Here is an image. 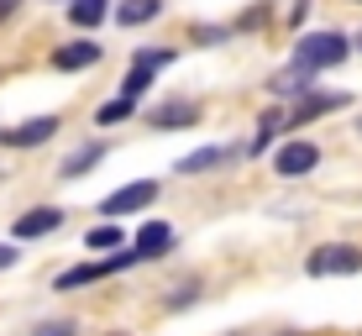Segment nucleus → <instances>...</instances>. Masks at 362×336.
I'll use <instances>...</instances> for the list:
<instances>
[{
  "label": "nucleus",
  "mask_w": 362,
  "mask_h": 336,
  "mask_svg": "<svg viewBox=\"0 0 362 336\" xmlns=\"http://www.w3.org/2000/svg\"><path fill=\"white\" fill-rule=\"evenodd\" d=\"M346 53H352V42H346L341 32H310V37L294 42V64L310 69V74H315V69H336Z\"/></svg>",
  "instance_id": "obj_1"
},
{
  "label": "nucleus",
  "mask_w": 362,
  "mask_h": 336,
  "mask_svg": "<svg viewBox=\"0 0 362 336\" xmlns=\"http://www.w3.org/2000/svg\"><path fill=\"white\" fill-rule=\"evenodd\" d=\"M305 268L315 279H352V273H362V253L352 242H331V247H315Z\"/></svg>",
  "instance_id": "obj_2"
},
{
  "label": "nucleus",
  "mask_w": 362,
  "mask_h": 336,
  "mask_svg": "<svg viewBox=\"0 0 362 336\" xmlns=\"http://www.w3.org/2000/svg\"><path fill=\"white\" fill-rule=\"evenodd\" d=\"M158 200V184L153 179H136V184H121V190H110L105 200H100V210H105L110 221H121V216H132V210H147Z\"/></svg>",
  "instance_id": "obj_3"
},
{
  "label": "nucleus",
  "mask_w": 362,
  "mask_h": 336,
  "mask_svg": "<svg viewBox=\"0 0 362 336\" xmlns=\"http://www.w3.org/2000/svg\"><path fill=\"white\" fill-rule=\"evenodd\" d=\"M315 163H320L315 142H284L279 153H273V173H279V179H305Z\"/></svg>",
  "instance_id": "obj_4"
},
{
  "label": "nucleus",
  "mask_w": 362,
  "mask_h": 336,
  "mask_svg": "<svg viewBox=\"0 0 362 336\" xmlns=\"http://www.w3.org/2000/svg\"><path fill=\"white\" fill-rule=\"evenodd\" d=\"M153 127L158 132H184V127H199V105L194 100H163L153 110Z\"/></svg>",
  "instance_id": "obj_5"
},
{
  "label": "nucleus",
  "mask_w": 362,
  "mask_h": 336,
  "mask_svg": "<svg viewBox=\"0 0 362 336\" xmlns=\"http://www.w3.org/2000/svg\"><path fill=\"white\" fill-rule=\"evenodd\" d=\"M58 226H64V210H58V205H37V210H27V216H16V236H21V242L47 236V231H58Z\"/></svg>",
  "instance_id": "obj_6"
},
{
  "label": "nucleus",
  "mask_w": 362,
  "mask_h": 336,
  "mask_svg": "<svg viewBox=\"0 0 362 336\" xmlns=\"http://www.w3.org/2000/svg\"><path fill=\"white\" fill-rule=\"evenodd\" d=\"M53 132H58V116H32V121H21V127L6 132V147H42Z\"/></svg>",
  "instance_id": "obj_7"
},
{
  "label": "nucleus",
  "mask_w": 362,
  "mask_h": 336,
  "mask_svg": "<svg viewBox=\"0 0 362 336\" xmlns=\"http://www.w3.org/2000/svg\"><path fill=\"white\" fill-rule=\"evenodd\" d=\"M168 247H173V231L163 221H147V226L136 231V257H163Z\"/></svg>",
  "instance_id": "obj_8"
},
{
  "label": "nucleus",
  "mask_w": 362,
  "mask_h": 336,
  "mask_svg": "<svg viewBox=\"0 0 362 336\" xmlns=\"http://www.w3.org/2000/svg\"><path fill=\"white\" fill-rule=\"evenodd\" d=\"M231 158H236V147H199V153L179 158V173H210V168L231 163Z\"/></svg>",
  "instance_id": "obj_9"
},
{
  "label": "nucleus",
  "mask_w": 362,
  "mask_h": 336,
  "mask_svg": "<svg viewBox=\"0 0 362 336\" xmlns=\"http://www.w3.org/2000/svg\"><path fill=\"white\" fill-rule=\"evenodd\" d=\"M100 158H105V142H84V147H74V153L64 158V168H58V173H64V179H79V173H90Z\"/></svg>",
  "instance_id": "obj_10"
},
{
  "label": "nucleus",
  "mask_w": 362,
  "mask_h": 336,
  "mask_svg": "<svg viewBox=\"0 0 362 336\" xmlns=\"http://www.w3.org/2000/svg\"><path fill=\"white\" fill-rule=\"evenodd\" d=\"M100 64V42H69L53 53V69H90Z\"/></svg>",
  "instance_id": "obj_11"
},
{
  "label": "nucleus",
  "mask_w": 362,
  "mask_h": 336,
  "mask_svg": "<svg viewBox=\"0 0 362 336\" xmlns=\"http://www.w3.org/2000/svg\"><path fill=\"white\" fill-rule=\"evenodd\" d=\"M346 105V95H305V100H299V110H294V121L289 127H305L310 116H326V110H341Z\"/></svg>",
  "instance_id": "obj_12"
},
{
  "label": "nucleus",
  "mask_w": 362,
  "mask_h": 336,
  "mask_svg": "<svg viewBox=\"0 0 362 336\" xmlns=\"http://www.w3.org/2000/svg\"><path fill=\"white\" fill-rule=\"evenodd\" d=\"M268 90H273V95H299V100H305V95H310V69H299V64H294V69H279Z\"/></svg>",
  "instance_id": "obj_13"
},
{
  "label": "nucleus",
  "mask_w": 362,
  "mask_h": 336,
  "mask_svg": "<svg viewBox=\"0 0 362 336\" xmlns=\"http://www.w3.org/2000/svg\"><path fill=\"white\" fill-rule=\"evenodd\" d=\"M158 11H163V0H121L116 6V21L121 27H142V21H153Z\"/></svg>",
  "instance_id": "obj_14"
},
{
  "label": "nucleus",
  "mask_w": 362,
  "mask_h": 336,
  "mask_svg": "<svg viewBox=\"0 0 362 336\" xmlns=\"http://www.w3.org/2000/svg\"><path fill=\"white\" fill-rule=\"evenodd\" d=\"M105 273H116V268L110 263H79V268L58 273V289H79V284H95V279H105Z\"/></svg>",
  "instance_id": "obj_15"
},
{
  "label": "nucleus",
  "mask_w": 362,
  "mask_h": 336,
  "mask_svg": "<svg viewBox=\"0 0 362 336\" xmlns=\"http://www.w3.org/2000/svg\"><path fill=\"white\" fill-rule=\"evenodd\" d=\"M69 21H74V27H100V21H105V0H74Z\"/></svg>",
  "instance_id": "obj_16"
},
{
  "label": "nucleus",
  "mask_w": 362,
  "mask_h": 336,
  "mask_svg": "<svg viewBox=\"0 0 362 336\" xmlns=\"http://www.w3.org/2000/svg\"><path fill=\"white\" fill-rule=\"evenodd\" d=\"M153 74H158V69H142V64H132V74H127V84H121V95H127V100H136V95H142L147 84H153Z\"/></svg>",
  "instance_id": "obj_17"
},
{
  "label": "nucleus",
  "mask_w": 362,
  "mask_h": 336,
  "mask_svg": "<svg viewBox=\"0 0 362 336\" xmlns=\"http://www.w3.org/2000/svg\"><path fill=\"white\" fill-rule=\"evenodd\" d=\"M84 247H95V253H100V247H121V226H116V221H110V226H95L90 236H84Z\"/></svg>",
  "instance_id": "obj_18"
},
{
  "label": "nucleus",
  "mask_w": 362,
  "mask_h": 336,
  "mask_svg": "<svg viewBox=\"0 0 362 336\" xmlns=\"http://www.w3.org/2000/svg\"><path fill=\"white\" fill-rule=\"evenodd\" d=\"M132 116V100H127V95H121V100H110V105H100V127H116V121H127Z\"/></svg>",
  "instance_id": "obj_19"
},
{
  "label": "nucleus",
  "mask_w": 362,
  "mask_h": 336,
  "mask_svg": "<svg viewBox=\"0 0 362 336\" xmlns=\"http://www.w3.org/2000/svg\"><path fill=\"white\" fill-rule=\"evenodd\" d=\"M136 64H142V69H168L173 53H163V47H142V53H136Z\"/></svg>",
  "instance_id": "obj_20"
},
{
  "label": "nucleus",
  "mask_w": 362,
  "mask_h": 336,
  "mask_svg": "<svg viewBox=\"0 0 362 336\" xmlns=\"http://www.w3.org/2000/svg\"><path fill=\"white\" fill-rule=\"evenodd\" d=\"M32 336H74V320H42L32 326Z\"/></svg>",
  "instance_id": "obj_21"
},
{
  "label": "nucleus",
  "mask_w": 362,
  "mask_h": 336,
  "mask_svg": "<svg viewBox=\"0 0 362 336\" xmlns=\"http://www.w3.org/2000/svg\"><path fill=\"white\" fill-rule=\"evenodd\" d=\"M194 42H210V47H216V42H226V32H221V27H194Z\"/></svg>",
  "instance_id": "obj_22"
},
{
  "label": "nucleus",
  "mask_w": 362,
  "mask_h": 336,
  "mask_svg": "<svg viewBox=\"0 0 362 336\" xmlns=\"http://www.w3.org/2000/svg\"><path fill=\"white\" fill-rule=\"evenodd\" d=\"M11 263H16V247H6V242H0V268H11Z\"/></svg>",
  "instance_id": "obj_23"
},
{
  "label": "nucleus",
  "mask_w": 362,
  "mask_h": 336,
  "mask_svg": "<svg viewBox=\"0 0 362 336\" xmlns=\"http://www.w3.org/2000/svg\"><path fill=\"white\" fill-rule=\"evenodd\" d=\"M11 11H16V0H0V21H6V16H11Z\"/></svg>",
  "instance_id": "obj_24"
},
{
  "label": "nucleus",
  "mask_w": 362,
  "mask_h": 336,
  "mask_svg": "<svg viewBox=\"0 0 362 336\" xmlns=\"http://www.w3.org/2000/svg\"><path fill=\"white\" fill-rule=\"evenodd\" d=\"M357 47H362V32H357Z\"/></svg>",
  "instance_id": "obj_25"
},
{
  "label": "nucleus",
  "mask_w": 362,
  "mask_h": 336,
  "mask_svg": "<svg viewBox=\"0 0 362 336\" xmlns=\"http://www.w3.org/2000/svg\"><path fill=\"white\" fill-rule=\"evenodd\" d=\"M357 132H362V121H357Z\"/></svg>",
  "instance_id": "obj_26"
},
{
  "label": "nucleus",
  "mask_w": 362,
  "mask_h": 336,
  "mask_svg": "<svg viewBox=\"0 0 362 336\" xmlns=\"http://www.w3.org/2000/svg\"><path fill=\"white\" fill-rule=\"evenodd\" d=\"M110 336H121V331H110Z\"/></svg>",
  "instance_id": "obj_27"
}]
</instances>
